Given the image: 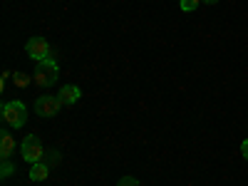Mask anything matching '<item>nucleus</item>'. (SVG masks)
Instances as JSON below:
<instances>
[{
	"label": "nucleus",
	"instance_id": "7",
	"mask_svg": "<svg viewBox=\"0 0 248 186\" xmlns=\"http://www.w3.org/2000/svg\"><path fill=\"white\" fill-rule=\"evenodd\" d=\"M60 102L62 105H75V102H79V97H82V92H79V87L77 85H65L60 90Z\"/></svg>",
	"mask_w": 248,
	"mask_h": 186
},
{
	"label": "nucleus",
	"instance_id": "13",
	"mask_svg": "<svg viewBox=\"0 0 248 186\" xmlns=\"http://www.w3.org/2000/svg\"><path fill=\"white\" fill-rule=\"evenodd\" d=\"M117 186H139V181H137L134 176H122Z\"/></svg>",
	"mask_w": 248,
	"mask_h": 186
},
{
	"label": "nucleus",
	"instance_id": "11",
	"mask_svg": "<svg viewBox=\"0 0 248 186\" xmlns=\"http://www.w3.org/2000/svg\"><path fill=\"white\" fill-rule=\"evenodd\" d=\"M179 5L184 13H194L199 5H201V0H179Z\"/></svg>",
	"mask_w": 248,
	"mask_h": 186
},
{
	"label": "nucleus",
	"instance_id": "15",
	"mask_svg": "<svg viewBox=\"0 0 248 186\" xmlns=\"http://www.w3.org/2000/svg\"><path fill=\"white\" fill-rule=\"evenodd\" d=\"M201 3H203V5H216L218 0H201Z\"/></svg>",
	"mask_w": 248,
	"mask_h": 186
},
{
	"label": "nucleus",
	"instance_id": "5",
	"mask_svg": "<svg viewBox=\"0 0 248 186\" xmlns=\"http://www.w3.org/2000/svg\"><path fill=\"white\" fill-rule=\"evenodd\" d=\"M60 107H62V102H60V97H52V94H43V97H37L35 99V114H40V117H55L57 112H60Z\"/></svg>",
	"mask_w": 248,
	"mask_h": 186
},
{
	"label": "nucleus",
	"instance_id": "1",
	"mask_svg": "<svg viewBox=\"0 0 248 186\" xmlns=\"http://www.w3.org/2000/svg\"><path fill=\"white\" fill-rule=\"evenodd\" d=\"M60 77V67H57V62L55 57H47L43 62H37V67H35V75H32V82L37 87H52L55 82Z\"/></svg>",
	"mask_w": 248,
	"mask_h": 186
},
{
	"label": "nucleus",
	"instance_id": "10",
	"mask_svg": "<svg viewBox=\"0 0 248 186\" xmlns=\"http://www.w3.org/2000/svg\"><path fill=\"white\" fill-rule=\"evenodd\" d=\"M60 159H62V154H60V152H55V149H47V152H45V159H43V161H45L47 167L52 169V167H57V164H60Z\"/></svg>",
	"mask_w": 248,
	"mask_h": 186
},
{
	"label": "nucleus",
	"instance_id": "6",
	"mask_svg": "<svg viewBox=\"0 0 248 186\" xmlns=\"http://www.w3.org/2000/svg\"><path fill=\"white\" fill-rule=\"evenodd\" d=\"M13 152H15V139H13V134L8 129H3L0 132V159L8 161L13 156Z\"/></svg>",
	"mask_w": 248,
	"mask_h": 186
},
{
	"label": "nucleus",
	"instance_id": "12",
	"mask_svg": "<svg viewBox=\"0 0 248 186\" xmlns=\"http://www.w3.org/2000/svg\"><path fill=\"white\" fill-rule=\"evenodd\" d=\"M15 174V167L10 164V159L8 161H3V167H0V179H10Z\"/></svg>",
	"mask_w": 248,
	"mask_h": 186
},
{
	"label": "nucleus",
	"instance_id": "2",
	"mask_svg": "<svg viewBox=\"0 0 248 186\" xmlns=\"http://www.w3.org/2000/svg\"><path fill=\"white\" fill-rule=\"evenodd\" d=\"M0 114H3V122L8 124V127H13V129L25 127V122H28V107L20 99L5 102L3 109H0Z\"/></svg>",
	"mask_w": 248,
	"mask_h": 186
},
{
	"label": "nucleus",
	"instance_id": "4",
	"mask_svg": "<svg viewBox=\"0 0 248 186\" xmlns=\"http://www.w3.org/2000/svg\"><path fill=\"white\" fill-rule=\"evenodd\" d=\"M25 55H28L30 60H35V62H43V60L52 57V45L47 43L45 37L35 35V37H30L28 43H25Z\"/></svg>",
	"mask_w": 248,
	"mask_h": 186
},
{
	"label": "nucleus",
	"instance_id": "3",
	"mask_svg": "<svg viewBox=\"0 0 248 186\" xmlns=\"http://www.w3.org/2000/svg\"><path fill=\"white\" fill-rule=\"evenodd\" d=\"M45 147H43V139H40L37 134H28L23 139V144H20V154H23V159L28 164H37L45 159Z\"/></svg>",
	"mask_w": 248,
	"mask_h": 186
},
{
	"label": "nucleus",
	"instance_id": "14",
	"mask_svg": "<svg viewBox=\"0 0 248 186\" xmlns=\"http://www.w3.org/2000/svg\"><path fill=\"white\" fill-rule=\"evenodd\" d=\"M241 154H243V159L248 161V139H243V144H241Z\"/></svg>",
	"mask_w": 248,
	"mask_h": 186
},
{
	"label": "nucleus",
	"instance_id": "8",
	"mask_svg": "<svg viewBox=\"0 0 248 186\" xmlns=\"http://www.w3.org/2000/svg\"><path fill=\"white\" fill-rule=\"evenodd\" d=\"M30 181H45L50 176V167L45 161H37V164H30Z\"/></svg>",
	"mask_w": 248,
	"mask_h": 186
},
{
	"label": "nucleus",
	"instance_id": "9",
	"mask_svg": "<svg viewBox=\"0 0 248 186\" xmlns=\"http://www.w3.org/2000/svg\"><path fill=\"white\" fill-rule=\"evenodd\" d=\"M13 82H15V87H28L30 82H32V75H25V72H13V77H10Z\"/></svg>",
	"mask_w": 248,
	"mask_h": 186
}]
</instances>
